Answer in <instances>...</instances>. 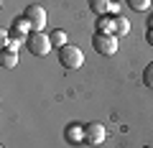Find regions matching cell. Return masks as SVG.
I'll return each instance as SVG.
<instances>
[{
    "label": "cell",
    "instance_id": "obj_10",
    "mask_svg": "<svg viewBox=\"0 0 153 148\" xmlns=\"http://www.w3.org/2000/svg\"><path fill=\"white\" fill-rule=\"evenodd\" d=\"M110 5H112V0H89V10L97 13V16H105Z\"/></svg>",
    "mask_w": 153,
    "mask_h": 148
},
{
    "label": "cell",
    "instance_id": "obj_14",
    "mask_svg": "<svg viewBox=\"0 0 153 148\" xmlns=\"http://www.w3.org/2000/svg\"><path fill=\"white\" fill-rule=\"evenodd\" d=\"M143 82H146V87L153 89V64H148L146 69H143Z\"/></svg>",
    "mask_w": 153,
    "mask_h": 148
},
{
    "label": "cell",
    "instance_id": "obj_8",
    "mask_svg": "<svg viewBox=\"0 0 153 148\" xmlns=\"http://www.w3.org/2000/svg\"><path fill=\"white\" fill-rule=\"evenodd\" d=\"M112 23H115V36H128L130 33V21L125 16H112Z\"/></svg>",
    "mask_w": 153,
    "mask_h": 148
},
{
    "label": "cell",
    "instance_id": "obj_4",
    "mask_svg": "<svg viewBox=\"0 0 153 148\" xmlns=\"http://www.w3.org/2000/svg\"><path fill=\"white\" fill-rule=\"evenodd\" d=\"M105 138H107V130H105L102 123H87L84 125V143L100 146V143H105Z\"/></svg>",
    "mask_w": 153,
    "mask_h": 148
},
{
    "label": "cell",
    "instance_id": "obj_9",
    "mask_svg": "<svg viewBox=\"0 0 153 148\" xmlns=\"http://www.w3.org/2000/svg\"><path fill=\"white\" fill-rule=\"evenodd\" d=\"M97 33H115V23H112V18H107V16H97Z\"/></svg>",
    "mask_w": 153,
    "mask_h": 148
},
{
    "label": "cell",
    "instance_id": "obj_15",
    "mask_svg": "<svg viewBox=\"0 0 153 148\" xmlns=\"http://www.w3.org/2000/svg\"><path fill=\"white\" fill-rule=\"evenodd\" d=\"M146 39H148V44L153 46V28H148V33H146Z\"/></svg>",
    "mask_w": 153,
    "mask_h": 148
},
{
    "label": "cell",
    "instance_id": "obj_17",
    "mask_svg": "<svg viewBox=\"0 0 153 148\" xmlns=\"http://www.w3.org/2000/svg\"><path fill=\"white\" fill-rule=\"evenodd\" d=\"M143 148H153V146H143Z\"/></svg>",
    "mask_w": 153,
    "mask_h": 148
},
{
    "label": "cell",
    "instance_id": "obj_13",
    "mask_svg": "<svg viewBox=\"0 0 153 148\" xmlns=\"http://www.w3.org/2000/svg\"><path fill=\"white\" fill-rule=\"evenodd\" d=\"M64 41H66V33L64 31H54V33H51V44H54V46H59V49H61V46H66Z\"/></svg>",
    "mask_w": 153,
    "mask_h": 148
},
{
    "label": "cell",
    "instance_id": "obj_12",
    "mask_svg": "<svg viewBox=\"0 0 153 148\" xmlns=\"http://www.w3.org/2000/svg\"><path fill=\"white\" fill-rule=\"evenodd\" d=\"M125 3H128V8H133V10H138V13L148 10V5H151V0H125Z\"/></svg>",
    "mask_w": 153,
    "mask_h": 148
},
{
    "label": "cell",
    "instance_id": "obj_3",
    "mask_svg": "<svg viewBox=\"0 0 153 148\" xmlns=\"http://www.w3.org/2000/svg\"><path fill=\"white\" fill-rule=\"evenodd\" d=\"M59 61H61L64 69H79L82 61H84V54H82V49L66 44V46H61V49H59Z\"/></svg>",
    "mask_w": 153,
    "mask_h": 148
},
{
    "label": "cell",
    "instance_id": "obj_11",
    "mask_svg": "<svg viewBox=\"0 0 153 148\" xmlns=\"http://www.w3.org/2000/svg\"><path fill=\"white\" fill-rule=\"evenodd\" d=\"M69 141L71 143H82L84 141V128H79V125H69Z\"/></svg>",
    "mask_w": 153,
    "mask_h": 148
},
{
    "label": "cell",
    "instance_id": "obj_16",
    "mask_svg": "<svg viewBox=\"0 0 153 148\" xmlns=\"http://www.w3.org/2000/svg\"><path fill=\"white\" fill-rule=\"evenodd\" d=\"M151 28H153V18H151Z\"/></svg>",
    "mask_w": 153,
    "mask_h": 148
},
{
    "label": "cell",
    "instance_id": "obj_1",
    "mask_svg": "<svg viewBox=\"0 0 153 148\" xmlns=\"http://www.w3.org/2000/svg\"><path fill=\"white\" fill-rule=\"evenodd\" d=\"M92 49L102 56L117 54V36L115 33H94L92 36Z\"/></svg>",
    "mask_w": 153,
    "mask_h": 148
},
{
    "label": "cell",
    "instance_id": "obj_5",
    "mask_svg": "<svg viewBox=\"0 0 153 148\" xmlns=\"http://www.w3.org/2000/svg\"><path fill=\"white\" fill-rule=\"evenodd\" d=\"M23 16H26V21L31 23L33 31H44V28H46V10L41 5H28Z\"/></svg>",
    "mask_w": 153,
    "mask_h": 148
},
{
    "label": "cell",
    "instance_id": "obj_6",
    "mask_svg": "<svg viewBox=\"0 0 153 148\" xmlns=\"http://www.w3.org/2000/svg\"><path fill=\"white\" fill-rule=\"evenodd\" d=\"M26 31H33V28H31V23L26 21V16H21V18L13 21V26H10V31H8V33H13L16 39H26Z\"/></svg>",
    "mask_w": 153,
    "mask_h": 148
},
{
    "label": "cell",
    "instance_id": "obj_7",
    "mask_svg": "<svg viewBox=\"0 0 153 148\" xmlns=\"http://www.w3.org/2000/svg\"><path fill=\"white\" fill-rule=\"evenodd\" d=\"M0 66H3V69H13V66H18V54L13 49H3V54H0Z\"/></svg>",
    "mask_w": 153,
    "mask_h": 148
},
{
    "label": "cell",
    "instance_id": "obj_2",
    "mask_svg": "<svg viewBox=\"0 0 153 148\" xmlns=\"http://www.w3.org/2000/svg\"><path fill=\"white\" fill-rule=\"evenodd\" d=\"M26 46H28V51H31L33 56H46L54 44H51V36H46V33H41V31H33L26 39Z\"/></svg>",
    "mask_w": 153,
    "mask_h": 148
}]
</instances>
